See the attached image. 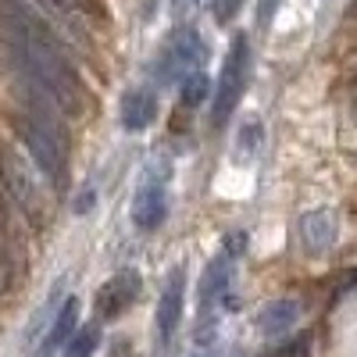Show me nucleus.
Returning <instances> with one entry per match:
<instances>
[{"instance_id":"11","label":"nucleus","mask_w":357,"mask_h":357,"mask_svg":"<svg viewBox=\"0 0 357 357\" xmlns=\"http://www.w3.org/2000/svg\"><path fill=\"white\" fill-rule=\"evenodd\" d=\"M154 114H158V100H154L151 89H132L122 104V126L129 132H139L154 122Z\"/></svg>"},{"instance_id":"2","label":"nucleus","mask_w":357,"mask_h":357,"mask_svg":"<svg viewBox=\"0 0 357 357\" xmlns=\"http://www.w3.org/2000/svg\"><path fill=\"white\" fill-rule=\"evenodd\" d=\"M18 132H22L29 161H33L36 172L61 193L65 183H68V129H54V126L40 122L36 114L25 111L18 118Z\"/></svg>"},{"instance_id":"17","label":"nucleus","mask_w":357,"mask_h":357,"mask_svg":"<svg viewBox=\"0 0 357 357\" xmlns=\"http://www.w3.org/2000/svg\"><path fill=\"white\" fill-rule=\"evenodd\" d=\"M18 279V264H15V247L8 243L4 229H0V293H8Z\"/></svg>"},{"instance_id":"19","label":"nucleus","mask_w":357,"mask_h":357,"mask_svg":"<svg viewBox=\"0 0 357 357\" xmlns=\"http://www.w3.org/2000/svg\"><path fill=\"white\" fill-rule=\"evenodd\" d=\"M279 4H282V0H257V18H261V25L272 22V15L279 11Z\"/></svg>"},{"instance_id":"16","label":"nucleus","mask_w":357,"mask_h":357,"mask_svg":"<svg viewBox=\"0 0 357 357\" xmlns=\"http://www.w3.org/2000/svg\"><path fill=\"white\" fill-rule=\"evenodd\" d=\"M207 93H211V79H207V72H190L183 79V104L186 107H200L207 100Z\"/></svg>"},{"instance_id":"6","label":"nucleus","mask_w":357,"mask_h":357,"mask_svg":"<svg viewBox=\"0 0 357 357\" xmlns=\"http://www.w3.org/2000/svg\"><path fill=\"white\" fill-rule=\"evenodd\" d=\"M183 311H186V268L178 264V268L168 272L165 289H161V301H158V336H161V343H168L178 333Z\"/></svg>"},{"instance_id":"13","label":"nucleus","mask_w":357,"mask_h":357,"mask_svg":"<svg viewBox=\"0 0 357 357\" xmlns=\"http://www.w3.org/2000/svg\"><path fill=\"white\" fill-rule=\"evenodd\" d=\"M225 286H229V257H215L200 279V304H211L215 296H222Z\"/></svg>"},{"instance_id":"15","label":"nucleus","mask_w":357,"mask_h":357,"mask_svg":"<svg viewBox=\"0 0 357 357\" xmlns=\"http://www.w3.org/2000/svg\"><path fill=\"white\" fill-rule=\"evenodd\" d=\"M97 343H100L97 325H82V329H75V336L65 343V357H93Z\"/></svg>"},{"instance_id":"12","label":"nucleus","mask_w":357,"mask_h":357,"mask_svg":"<svg viewBox=\"0 0 357 357\" xmlns=\"http://www.w3.org/2000/svg\"><path fill=\"white\" fill-rule=\"evenodd\" d=\"M296 318H301V307H296V301H272V304H264L261 314H257V329L268 333V336H282L289 333Z\"/></svg>"},{"instance_id":"14","label":"nucleus","mask_w":357,"mask_h":357,"mask_svg":"<svg viewBox=\"0 0 357 357\" xmlns=\"http://www.w3.org/2000/svg\"><path fill=\"white\" fill-rule=\"evenodd\" d=\"M36 4L61 25L79 29V22H82V0H36Z\"/></svg>"},{"instance_id":"8","label":"nucleus","mask_w":357,"mask_h":357,"mask_svg":"<svg viewBox=\"0 0 357 357\" xmlns=\"http://www.w3.org/2000/svg\"><path fill=\"white\" fill-rule=\"evenodd\" d=\"M139 286H143V282H139V272H132V268L111 275V279L97 289V311H100V318H118V314H126V311L136 304Z\"/></svg>"},{"instance_id":"10","label":"nucleus","mask_w":357,"mask_h":357,"mask_svg":"<svg viewBox=\"0 0 357 357\" xmlns=\"http://www.w3.org/2000/svg\"><path fill=\"white\" fill-rule=\"evenodd\" d=\"M75 329H79V296H65V304L54 314V325H50V333L43 340V354L50 357L57 347H65L75 336Z\"/></svg>"},{"instance_id":"20","label":"nucleus","mask_w":357,"mask_h":357,"mask_svg":"<svg viewBox=\"0 0 357 357\" xmlns=\"http://www.w3.org/2000/svg\"><path fill=\"white\" fill-rule=\"evenodd\" d=\"M107 357H136V350H132V347H129V343H114V347H111V354H107Z\"/></svg>"},{"instance_id":"18","label":"nucleus","mask_w":357,"mask_h":357,"mask_svg":"<svg viewBox=\"0 0 357 357\" xmlns=\"http://www.w3.org/2000/svg\"><path fill=\"white\" fill-rule=\"evenodd\" d=\"M240 8H243V0H215V18L218 22H232Z\"/></svg>"},{"instance_id":"9","label":"nucleus","mask_w":357,"mask_h":357,"mask_svg":"<svg viewBox=\"0 0 357 357\" xmlns=\"http://www.w3.org/2000/svg\"><path fill=\"white\" fill-rule=\"evenodd\" d=\"M168 215V197H165V186L158 183H146L143 190H136L132 197V225L143 229V232H151L165 222Z\"/></svg>"},{"instance_id":"5","label":"nucleus","mask_w":357,"mask_h":357,"mask_svg":"<svg viewBox=\"0 0 357 357\" xmlns=\"http://www.w3.org/2000/svg\"><path fill=\"white\" fill-rule=\"evenodd\" d=\"M207 57V43L197 29H178L172 33L165 54H161V65H158V79L161 82H175V79H186L190 72H200Z\"/></svg>"},{"instance_id":"21","label":"nucleus","mask_w":357,"mask_h":357,"mask_svg":"<svg viewBox=\"0 0 357 357\" xmlns=\"http://www.w3.org/2000/svg\"><path fill=\"white\" fill-rule=\"evenodd\" d=\"M354 118H357V100H354Z\"/></svg>"},{"instance_id":"7","label":"nucleus","mask_w":357,"mask_h":357,"mask_svg":"<svg viewBox=\"0 0 357 357\" xmlns=\"http://www.w3.org/2000/svg\"><path fill=\"white\" fill-rule=\"evenodd\" d=\"M296 236H301V243L307 254H325L336 236H340V218L333 207H314V211H304L301 222H296Z\"/></svg>"},{"instance_id":"1","label":"nucleus","mask_w":357,"mask_h":357,"mask_svg":"<svg viewBox=\"0 0 357 357\" xmlns=\"http://www.w3.org/2000/svg\"><path fill=\"white\" fill-rule=\"evenodd\" d=\"M0 54L25 93V111L40 118H75L82 111V79L61 36L22 0H0Z\"/></svg>"},{"instance_id":"3","label":"nucleus","mask_w":357,"mask_h":357,"mask_svg":"<svg viewBox=\"0 0 357 357\" xmlns=\"http://www.w3.org/2000/svg\"><path fill=\"white\" fill-rule=\"evenodd\" d=\"M0 178H4V186L18 207V215L29 222V225H43L47 222V190L40 186V175H36V165H25L15 151L8 146H0Z\"/></svg>"},{"instance_id":"4","label":"nucleus","mask_w":357,"mask_h":357,"mask_svg":"<svg viewBox=\"0 0 357 357\" xmlns=\"http://www.w3.org/2000/svg\"><path fill=\"white\" fill-rule=\"evenodd\" d=\"M247 79H250V40L247 33H236L232 43H229V54L222 61V79H218V89H215V104H211V122L222 126L229 122V114L240 104L243 89H247Z\"/></svg>"}]
</instances>
